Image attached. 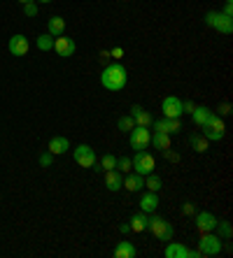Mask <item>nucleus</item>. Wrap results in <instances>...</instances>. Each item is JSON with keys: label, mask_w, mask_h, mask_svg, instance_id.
Wrapping results in <instances>:
<instances>
[{"label": "nucleus", "mask_w": 233, "mask_h": 258, "mask_svg": "<svg viewBox=\"0 0 233 258\" xmlns=\"http://www.w3.org/2000/svg\"><path fill=\"white\" fill-rule=\"evenodd\" d=\"M129 82V72L122 63H107L100 72V84L107 91H122Z\"/></svg>", "instance_id": "obj_1"}, {"label": "nucleus", "mask_w": 233, "mask_h": 258, "mask_svg": "<svg viewBox=\"0 0 233 258\" xmlns=\"http://www.w3.org/2000/svg\"><path fill=\"white\" fill-rule=\"evenodd\" d=\"M147 230L161 242L172 240V226L163 219V216H152V219L147 221Z\"/></svg>", "instance_id": "obj_2"}, {"label": "nucleus", "mask_w": 233, "mask_h": 258, "mask_svg": "<svg viewBox=\"0 0 233 258\" xmlns=\"http://www.w3.org/2000/svg\"><path fill=\"white\" fill-rule=\"evenodd\" d=\"M129 144H131V149H135V151L147 149L149 144H152V131L147 126H135L129 133Z\"/></svg>", "instance_id": "obj_3"}, {"label": "nucleus", "mask_w": 233, "mask_h": 258, "mask_svg": "<svg viewBox=\"0 0 233 258\" xmlns=\"http://www.w3.org/2000/svg\"><path fill=\"white\" fill-rule=\"evenodd\" d=\"M224 242L219 240V235L212 233H201V242H198V253L201 256H217L221 251Z\"/></svg>", "instance_id": "obj_4"}, {"label": "nucleus", "mask_w": 233, "mask_h": 258, "mask_svg": "<svg viewBox=\"0 0 233 258\" xmlns=\"http://www.w3.org/2000/svg\"><path fill=\"white\" fill-rule=\"evenodd\" d=\"M131 163H133V170H135V172L142 174V177L152 174L154 168H156V161H154V156H152V154H147L145 149L138 151V154L131 158Z\"/></svg>", "instance_id": "obj_5"}, {"label": "nucleus", "mask_w": 233, "mask_h": 258, "mask_svg": "<svg viewBox=\"0 0 233 258\" xmlns=\"http://www.w3.org/2000/svg\"><path fill=\"white\" fill-rule=\"evenodd\" d=\"M205 24L212 26V28L219 30V33H224V35H231L233 33V19L226 17L224 12H210L208 17H205Z\"/></svg>", "instance_id": "obj_6"}, {"label": "nucleus", "mask_w": 233, "mask_h": 258, "mask_svg": "<svg viewBox=\"0 0 233 258\" xmlns=\"http://www.w3.org/2000/svg\"><path fill=\"white\" fill-rule=\"evenodd\" d=\"M73 158L80 168H91L93 163L98 161V158H96V151H93L89 144H77L73 149Z\"/></svg>", "instance_id": "obj_7"}, {"label": "nucleus", "mask_w": 233, "mask_h": 258, "mask_svg": "<svg viewBox=\"0 0 233 258\" xmlns=\"http://www.w3.org/2000/svg\"><path fill=\"white\" fill-rule=\"evenodd\" d=\"M224 133H226L224 121H221L217 114L210 116V121L203 126V138H205V140H215V142H219V140L224 138Z\"/></svg>", "instance_id": "obj_8"}, {"label": "nucleus", "mask_w": 233, "mask_h": 258, "mask_svg": "<svg viewBox=\"0 0 233 258\" xmlns=\"http://www.w3.org/2000/svg\"><path fill=\"white\" fill-rule=\"evenodd\" d=\"M163 256H166V258H198L201 253L187 249L182 242H170V240H168L166 249H163Z\"/></svg>", "instance_id": "obj_9"}, {"label": "nucleus", "mask_w": 233, "mask_h": 258, "mask_svg": "<svg viewBox=\"0 0 233 258\" xmlns=\"http://www.w3.org/2000/svg\"><path fill=\"white\" fill-rule=\"evenodd\" d=\"M161 112L166 119H180L182 116V100L178 96H166L161 102Z\"/></svg>", "instance_id": "obj_10"}, {"label": "nucleus", "mask_w": 233, "mask_h": 258, "mask_svg": "<svg viewBox=\"0 0 233 258\" xmlns=\"http://www.w3.org/2000/svg\"><path fill=\"white\" fill-rule=\"evenodd\" d=\"M75 40L73 37H63V35H59V37H54V51L61 58H70V56L75 54Z\"/></svg>", "instance_id": "obj_11"}, {"label": "nucleus", "mask_w": 233, "mask_h": 258, "mask_svg": "<svg viewBox=\"0 0 233 258\" xmlns=\"http://www.w3.org/2000/svg\"><path fill=\"white\" fill-rule=\"evenodd\" d=\"M217 219L215 214H210V212H198L196 214V228L198 233H212V230H217Z\"/></svg>", "instance_id": "obj_12"}, {"label": "nucleus", "mask_w": 233, "mask_h": 258, "mask_svg": "<svg viewBox=\"0 0 233 258\" xmlns=\"http://www.w3.org/2000/svg\"><path fill=\"white\" fill-rule=\"evenodd\" d=\"M10 54L12 56H26L28 54V49H31V42H28V37L26 35H14L10 37Z\"/></svg>", "instance_id": "obj_13"}, {"label": "nucleus", "mask_w": 233, "mask_h": 258, "mask_svg": "<svg viewBox=\"0 0 233 258\" xmlns=\"http://www.w3.org/2000/svg\"><path fill=\"white\" fill-rule=\"evenodd\" d=\"M154 131H161V133H168V135H175V133L182 131V123H180V119H159V121H152Z\"/></svg>", "instance_id": "obj_14"}, {"label": "nucleus", "mask_w": 233, "mask_h": 258, "mask_svg": "<svg viewBox=\"0 0 233 258\" xmlns=\"http://www.w3.org/2000/svg\"><path fill=\"white\" fill-rule=\"evenodd\" d=\"M140 212H145V214H154L156 212V207H159V196L154 191H147V193H142V198H140Z\"/></svg>", "instance_id": "obj_15"}, {"label": "nucleus", "mask_w": 233, "mask_h": 258, "mask_svg": "<svg viewBox=\"0 0 233 258\" xmlns=\"http://www.w3.org/2000/svg\"><path fill=\"white\" fill-rule=\"evenodd\" d=\"M131 116H133V121H135V126H152V121H154V116L149 114L145 107H140V105H133L131 107Z\"/></svg>", "instance_id": "obj_16"}, {"label": "nucleus", "mask_w": 233, "mask_h": 258, "mask_svg": "<svg viewBox=\"0 0 233 258\" xmlns=\"http://www.w3.org/2000/svg\"><path fill=\"white\" fill-rule=\"evenodd\" d=\"M105 186H107V191H119V188H124V177L119 170H105Z\"/></svg>", "instance_id": "obj_17"}, {"label": "nucleus", "mask_w": 233, "mask_h": 258, "mask_svg": "<svg viewBox=\"0 0 233 258\" xmlns=\"http://www.w3.org/2000/svg\"><path fill=\"white\" fill-rule=\"evenodd\" d=\"M70 149V140L63 138V135H56V138L49 140V154L51 156H61L66 151Z\"/></svg>", "instance_id": "obj_18"}, {"label": "nucleus", "mask_w": 233, "mask_h": 258, "mask_svg": "<svg viewBox=\"0 0 233 258\" xmlns=\"http://www.w3.org/2000/svg\"><path fill=\"white\" fill-rule=\"evenodd\" d=\"M124 186H126V191H131V193H138V191H142L145 188V177L142 174H126V179H124Z\"/></svg>", "instance_id": "obj_19"}, {"label": "nucleus", "mask_w": 233, "mask_h": 258, "mask_svg": "<svg viewBox=\"0 0 233 258\" xmlns=\"http://www.w3.org/2000/svg\"><path fill=\"white\" fill-rule=\"evenodd\" d=\"M147 221H149V216L145 214V212H138V214L131 216L129 226L133 233H145V230H147Z\"/></svg>", "instance_id": "obj_20"}, {"label": "nucleus", "mask_w": 233, "mask_h": 258, "mask_svg": "<svg viewBox=\"0 0 233 258\" xmlns=\"http://www.w3.org/2000/svg\"><path fill=\"white\" fill-rule=\"evenodd\" d=\"M215 114V112H212V109L210 107H194V112H191V119H194V123H196V126H205V123H208L210 121V116Z\"/></svg>", "instance_id": "obj_21"}, {"label": "nucleus", "mask_w": 233, "mask_h": 258, "mask_svg": "<svg viewBox=\"0 0 233 258\" xmlns=\"http://www.w3.org/2000/svg\"><path fill=\"white\" fill-rule=\"evenodd\" d=\"M138 256V249H135L131 242H119L114 249V258H135Z\"/></svg>", "instance_id": "obj_22"}, {"label": "nucleus", "mask_w": 233, "mask_h": 258, "mask_svg": "<svg viewBox=\"0 0 233 258\" xmlns=\"http://www.w3.org/2000/svg\"><path fill=\"white\" fill-rule=\"evenodd\" d=\"M47 28H49V35L51 37L63 35V30H66V19H63V17H51L49 21H47Z\"/></svg>", "instance_id": "obj_23"}, {"label": "nucleus", "mask_w": 233, "mask_h": 258, "mask_svg": "<svg viewBox=\"0 0 233 258\" xmlns=\"http://www.w3.org/2000/svg\"><path fill=\"white\" fill-rule=\"evenodd\" d=\"M152 144L156 147V149H161V151L170 149V135H168V133H161V131H154Z\"/></svg>", "instance_id": "obj_24"}, {"label": "nucleus", "mask_w": 233, "mask_h": 258, "mask_svg": "<svg viewBox=\"0 0 233 258\" xmlns=\"http://www.w3.org/2000/svg\"><path fill=\"white\" fill-rule=\"evenodd\" d=\"M35 44H37V49H40V51H51V49H54V37H51L49 33H44V35H37Z\"/></svg>", "instance_id": "obj_25"}, {"label": "nucleus", "mask_w": 233, "mask_h": 258, "mask_svg": "<svg viewBox=\"0 0 233 258\" xmlns=\"http://www.w3.org/2000/svg\"><path fill=\"white\" fill-rule=\"evenodd\" d=\"M145 186L149 188V191H154V193H159L161 188H163V179H161L159 174H147V179H145Z\"/></svg>", "instance_id": "obj_26"}, {"label": "nucleus", "mask_w": 233, "mask_h": 258, "mask_svg": "<svg viewBox=\"0 0 233 258\" xmlns=\"http://www.w3.org/2000/svg\"><path fill=\"white\" fill-rule=\"evenodd\" d=\"M191 147H194V151H198V154H205L208 151V142L210 140H205V138H201V135H191Z\"/></svg>", "instance_id": "obj_27"}, {"label": "nucleus", "mask_w": 233, "mask_h": 258, "mask_svg": "<svg viewBox=\"0 0 233 258\" xmlns=\"http://www.w3.org/2000/svg\"><path fill=\"white\" fill-rule=\"evenodd\" d=\"M116 126H119V131L122 133H131L135 128V121H133V116L131 114H126V116H122V119L116 121Z\"/></svg>", "instance_id": "obj_28"}, {"label": "nucleus", "mask_w": 233, "mask_h": 258, "mask_svg": "<svg viewBox=\"0 0 233 258\" xmlns=\"http://www.w3.org/2000/svg\"><path fill=\"white\" fill-rule=\"evenodd\" d=\"M98 165H100V170H103V172H105V170H114L116 168V156H112V154H105V156L100 158Z\"/></svg>", "instance_id": "obj_29"}, {"label": "nucleus", "mask_w": 233, "mask_h": 258, "mask_svg": "<svg viewBox=\"0 0 233 258\" xmlns=\"http://www.w3.org/2000/svg\"><path fill=\"white\" fill-rule=\"evenodd\" d=\"M217 228H219V235L221 237H224V240H228V237H231V223L228 221H217Z\"/></svg>", "instance_id": "obj_30"}, {"label": "nucleus", "mask_w": 233, "mask_h": 258, "mask_svg": "<svg viewBox=\"0 0 233 258\" xmlns=\"http://www.w3.org/2000/svg\"><path fill=\"white\" fill-rule=\"evenodd\" d=\"M116 170L119 172H129V170H133V163H131V158H116Z\"/></svg>", "instance_id": "obj_31"}, {"label": "nucleus", "mask_w": 233, "mask_h": 258, "mask_svg": "<svg viewBox=\"0 0 233 258\" xmlns=\"http://www.w3.org/2000/svg\"><path fill=\"white\" fill-rule=\"evenodd\" d=\"M24 14H26V17H35V14H37V5H35V3H26V5H24Z\"/></svg>", "instance_id": "obj_32"}, {"label": "nucleus", "mask_w": 233, "mask_h": 258, "mask_svg": "<svg viewBox=\"0 0 233 258\" xmlns=\"http://www.w3.org/2000/svg\"><path fill=\"white\" fill-rule=\"evenodd\" d=\"M182 214H187V216H194V214H196V207H194V203H184L182 205Z\"/></svg>", "instance_id": "obj_33"}, {"label": "nucleus", "mask_w": 233, "mask_h": 258, "mask_svg": "<svg viewBox=\"0 0 233 258\" xmlns=\"http://www.w3.org/2000/svg\"><path fill=\"white\" fill-rule=\"evenodd\" d=\"M194 107H196V105H194L191 100H182V114H191Z\"/></svg>", "instance_id": "obj_34"}, {"label": "nucleus", "mask_w": 233, "mask_h": 258, "mask_svg": "<svg viewBox=\"0 0 233 258\" xmlns=\"http://www.w3.org/2000/svg\"><path fill=\"white\" fill-rule=\"evenodd\" d=\"M40 165H42V168H49V165H51V154H49V151L40 156Z\"/></svg>", "instance_id": "obj_35"}, {"label": "nucleus", "mask_w": 233, "mask_h": 258, "mask_svg": "<svg viewBox=\"0 0 233 258\" xmlns=\"http://www.w3.org/2000/svg\"><path fill=\"white\" fill-rule=\"evenodd\" d=\"M110 56H112V58H116V60H119V58H122V56H124V49H122V47H114V49H112V51H110Z\"/></svg>", "instance_id": "obj_36"}, {"label": "nucleus", "mask_w": 233, "mask_h": 258, "mask_svg": "<svg viewBox=\"0 0 233 258\" xmlns=\"http://www.w3.org/2000/svg\"><path fill=\"white\" fill-rule=\"evenodd\" d=\"M119 230H122L124 235H129L131 233V226H129V223H122V226H119Z\"/></svg>", "instance_id": "obj_37"}, {"label": "nucleus", "mask_w": 233, "mask_h": 258, "mask_svg": "<svg viewBox=\"0 0 233 258\" xmlns=\"http://www.w3.org/2000/svg\"><path fill=\"white\" fill-rule=\"evenodd\" d=\"M107 58H110V51H100V60L107 66Z\"/></svg>", "instance_id": "obj_38"}, {"label": "nucleus", "mask_w": 233, "mask_h": 258, "mask_svg": "<svg viewBox=\"0 0 233 258\" xmlns=\"http://www.w3.org/2000/svg\"><path fill=\"white\" fill-rule=\"evenodd\" d=\"M219 114H228V102H224V105L219 107Z\"/></svg>", "instance_id": "obj_39"}, {"label": "nucleus", "mask_w": 233, "mask_h": 258, "mask_svg": "<svg viewBox=\"0 0 233 258\" xmlns=\"http://www.w3.org/2000/svg\"><path fill=\"white\" fill-rule=\"evenodd\" d=\"M19 3H21V5H26V3H33V0H19Z\"/></svg>", "instance_id": "obj_40"}, {"label": "nucleus", "mask_w": 233, "mask_h": 258, "mask_svg": "<svg viewBox=\"0 0 233 258\" xmlns=\"http://www.w3.org/2000/svg\"><path fill=\"white\" fill-rule=\"evenodd\" d=\"M40 3H51V0H40Z\"/></svg>", "instance_id": "obj_41"}, {"label": "nucleus", "mask_w": 233, "mask_h": 258, "mask_svg": "<svg viewBox=\"0 0 233 258\" xmlns=\"http://www.w3.org/2000/svg\"><path fill=\"white\" fill-rule=\"evenodd\" d=\"M226 3H231V0H226Z\"/></svg>", "instance_id": "obj_42"}]
</instances>
